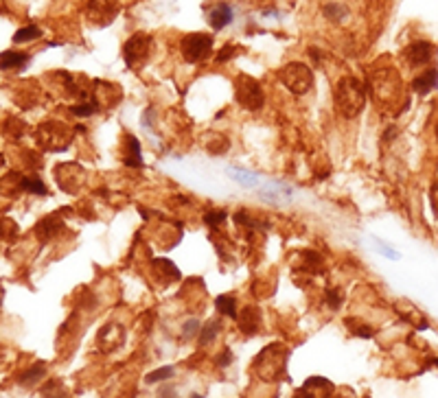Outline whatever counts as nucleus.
<instances>
[{
  "label": "nucleus",
  "mask_w": 438,
  "mask_h": 398,
  "mask_svg": "<svg viewBox=\"0 0 438 398\" xmlns=\"http://www.w3.org/2000/svg\"><path fill=\"white\" fill-rule=\"evenodd\" d=\"M324 302L331 311H338L342 302H344V294H342V289L334 287V289H327V294H324Z\"/></svg>",
  "instance_id": "27"
},
{
  "label": "nucleus",
  "mask_w": 438,
  "mask_h": 398,
  "mask_svg": "<svg viewBox=\"0 0 438 398\" xmlns=\"http://www.w3.org/2000/svg\"><path fill=\"white\" fill-rule=\"evenodd\" d=\"M233 22V7L228 3H219L208 11V24L215 31H221Z\"/></svg>",
  "instance_id": "13"
},
{
  "label": "nucleus",
  "mask_w": 438,
  "mask_h": 398,
  "mask_svg": "<svg viewBox=\"0 0 438 398\" xmlns=\"http://www.w3.org/2000/svg\"><path fill=\"white\" fill-rule=\"evenodd\" d=\"M346 7H342V5H327L324 7V15L329 20H334V22H340V20H344L346 18Z\"/></svg>",
  "instance_id": "28"
},
{
  "label": "nucleus",
  "mask_w": 438,
  "mask_h": 398,
  "mask_svg": "<svg viewBox=\"0 0 438 398\" xmlns=\"http://www.w3.org/2000/svg\"><path fill=\"white\" fill-rule=\"evenodd\" d=\"M281 81L287 90L294 92L296 97H300V95H307L311 90L313 72L307 64H303V61H292V64H287L281 70Z\"/></svg>",
  "instance_id": "3"
},
{
  "label": "nucleus",
  "mask_w": 438,
  "mask_h": 398,
  "mask_svg": "<svg viewBox=\"0 0 438 398\" xmlns=\"http://www.w3.org/2000/svg\"><path fill=\"white\" fill-rule=\"evenodd\" d=\"M226 217H228V212H224V210H210V212H206L204 221H206L210 228H217V225H221V223L226 221Z\"/></svg>",
  "instance_id": "31"
},
{
  "label": "nucleus",
  "mask_w": 438,
  "mask_h": 398,
  "mask_svg": "<svg viewBox=\"0 0 438 398\" xmlns=\"http://www.w3.org/2000/svg\"><path fill=\"white\" fill-rule=\"evenodd\" d=\"M366 398H370V396H366Z\"/></svg>",
  "instance_id": "38"
},
{
  "label": "nucleus",
  "mask_w": 438,
  "mask_h": 398,
  "mask_svg": "<svg viewBox=\"0 0 438 398\" xmlns=\"http://www.w3.org/2000/svg\"><path fill=\"white\" fill-rule=\"evenodd\" d=\"M125 164L127 166H132V168H139V166H143V153H141V143H139V138L136 136H132V134H127L125 136Z\"/></svg>",
  "instance_id": "15"
},
{
  "label": "nucleus",
  "mask_w": 438,
  "mask_h": 398,
  "mask_svg": "<svg viewBox=\"0 0 438 398\" xmlns=\"http://www.w3.org/2000/svg\"><path fill=\"white\" fill-rule=\"evenodd\" d=\"M149 53H152V38L147 33H134L123 46V57H125V64L130 68H136L139 64H143V61L149 57Z\"/></svg>",
  "instance_id": "7"
},
{
  "label": "nucleus",
  "mask_w": 438,
  "mask_h": 398,
  "mask_svg": "<svg viewBox=\"0 0 438 398\" xmlns=\"http://www.w3.org/2000/svg\"><path fill=\"white\" fill-rule=\"evenodd\" d=\"M44 376H47V367H44V363H38L29 367V370H24L22 374H18V383L24 388H33Z\"/></svg>",
  "instance_id": "16"
},
{
  "label": "nucleus",
  "mask_w": 438,
  "mask_h": 398,
  "mask_svg": "<svg viewBox=\"0 0 438 398\" xmlns=\"http://www.w3.org/2000/svg\"><path fill=\"white\" fill-rule=\"evenodd\" d=\"M230 175L237 184H241V186H246V189H254L256 184H259V175L246 171V168H233Z\"/></svg>",
  "instance_id": "21"
},
{
  "label": "nucleus",
  "mask_w": 438,
  "mask_h": 398,
  "mask_svg": "<svg viewBox=\"0 0 438 398\" xmlns=\"http://www.w3.org/2000/svg\"><path fill=\"white\" fill-rule=\"evenodd\" d=\"M70 112L75 116H93L95 112H99V105H97L95 99H90V101H81L79 105H72Z\"/></svg>",
  "instance_id": "26"
},
{
  "label": "nucleus",
  "mask_w": 438,
  "mask_h": 398,
  "mask_svg": "<svg viewBox=\"0 0 438 398\" xmlns=\"http://www.w3.org/2000/svg\"><path fill=\"white\" fill-rule=\"evenodd\" d=\"M40 35H42V31H40L36 24H31V26H22V29L16 31V35H13V42H16V44L33 42V40H38Z\"/></svg>",
  "instance_id": "23"
},
{
  "label": "nucleus",
  "mask_w": 438,
  "mask_h": 398,
  "mask_svg": "<svg viewBox=\"0 0 438 398\" xmlns=\"http://www.w3.org/2000/svg\"><path fill=\"white\" fill-rule=\"evenodd\" d=\"M375 245H377V248H380V250H382V254H384V256H388V258H392V260H399V254H397L395 250H392V248H390V245L382 243V241H380V239H377V237H375Z\"/></svg>",
  "instance_id": "33"
},
{
  "label": "nucleus",
  "mask_w": 438,
  "mask_h": 398,
  "mask_svg": "<svg viewBox=\"0 0 438 398\" xmlns=\"http://www.w3.org/2000/svg\"><path fill=\"white\" fill-rule=\"evenodd\" d=\"M215 309H217L224 317H230V319H237V317H239L235 296H226V294L219 296V298L215 300Z\"/></svg>",
  "instance_id": "19"
},
{
  "label": "nucleus",
  "mask_w": 438,
  "mask_h": 398,
  "mask_svg": "<svg viewBox=\"0 0 438 398\" xmlns=\"http://www.w3.org/2000/svg\"><path fill=\"white\" fill-rule=\"evenodd\" d=\"M403 57L410 66H425L434 57V46L425 40H416L410 46H405Z\"/></svg>",
  "instance_id": "10"
},
{
  "label": "nucleus",
  "mask_w": 438,
  "mask_h": 398,
  "mask_svg": "<svg viewBox=\"0 0 438 398\" xmlns=\"http://www.w3.org/2000/svg\"><path fill=\"white\" fill-rule=\"evenodd\" d=\"M219 331H221V321L219 319L206 321V326H202V331H200V346H206L210 342H215V337H217Z\"/></svg>",
  "instance_id": "20"
},
{
  "label": "nucleus",
  "mask_w": 438,
  "mask_h": 398,
  "mask_svg": "<svg viewBox=\"0 0 438 398\" xmlns=\"http://www.w3.org/2000/svg\"><path fill=\"white\" fill-rule=\"evenodd\" d=\"M235 95L241 107H246L250 112L261 110L265 97H263V88L261 83L254 79L250 74H239L237 81H235Z\"/></svg>",
  "instance_id": "4"
},
{
  "label": "nucleus",
  "mask_w": 438,
  "mask_h": 398,
  "mask_svg": "<svg viewBox=\"0 0 438 398\" xmlns=\"http://www.w3.org/2000/svg\"><path fill=\"white\" fill-rule=\"evenodd\" d=\"M158 398H180L178 392L173 388H160L158 390Z\"/></svg>",
  "instance_id": "35"
},
{
  "label": "nucleus",
  "mask_w": 438,
  "mask_h": 398,
  "mask_svg": "<svg viewBox=\"0 0 438 398\" xmlns=\"http://www.w3.org/2000/svg\"><path fill=\"white\" fill-rule=\"evenodd\" d=\"M44 398H68V392L64 390L62 381H49L47 385L42 388Z\"/></svg>",
  "instance_id": "25"
},
{
  "label": "nucleus",
  "mask_w": 438,
  "mask_h": 398,
  "mask_svg": "<svg viewBox=\"0 0 438 398\" xmlns=\"http://www.w3.org/2000/svg\"><path fill=\"white\" fill-rule=\"evenodd\" d=\"M191 398H204V396H202V394H193Z\"/></svg>",
  "instance_id": "37"
},
{
  "label": "nucleus",
  "mask_w": 438,
  "mask_h": 398,
  "mask_svg": "<svg viewBox=\"0 0 438 398\" xmlns=\"http://www.w3.org/2000/svg\"><path fill=\"white\" fill-rule=\"evenodd\" d=\"M57 230H62V221H59L57 214H51V217L42 219V221L38 223L36 232H38V237H40L42 241H47V239H51V237L57 232Z\"/></svg>",
  "instance_id": "17"
},
{
  "label": "nucleus",
  "mask_w": 438,
  "mask_h": 398,
  "mask_svg": "<svg viewBox=\"0 0 438 398\" xmlns=\"http://www.w3.org/2000/svg\"><path fill=\"white\" fill-rule=\"evenodd\" d=\"M334 101L338 105V110L346 118H353L361 110H364V105H366V90H364V86H361L355 79V77H342V79L336 83Z\"/></svg>",
  "instance_id": "1"
},
{
  "label": "nucleus",
  "mask_w": 438,
  "mask_h": 398,
  "mask_svg": "<svg viewBox=\"0 0 438 398\" xmlns=\"http://www.w3.org/2000/svg\"><path fill=\"white\" fill-rule=\"evenodd\" d=\"M116 13H118L116 0H88L86 5V18L95 26H108Z\"/></svg>",
  "instance_id": "8"
},
{
  "label": "nucleus",
  "mask_w": 438,
  "mask_h": 398,
  "mask_svg": "<svg viewBox=\"0 0 438 398\" xmlns=\"http://www.w3.org/2000/svg\"><path fill=\"white\" fill-rule=\"evenodd\" d=\"M237 321H239L241 333H246V335L259 333V328H261V311H259V306H246L244 313L237 317Z\"/></svg>",
  "instance_id": "12"
},
{
  "label": "nucleus",
  "mask_w": 438,
  "mask_h": 398,
  "mask_svg": "<svg viewBox=\"0 0 438 398\" xmlns=\"http://www.w3.org/2000/svg\"><path fill=\"white\" fill-rule=\"evenodd\" d=\"M233 361H235V359H233V350H228V348H226V350L221 352V355L215 359V365H217V367H228Z\"/></svg>",
  "instance_id": "32"
},
{
  "label": "nucleus",
  "mask_w": 438,
  "mask_h": 398,
  "mask_svg": "<svg viewBox=\"0 0 438 398\" xmlns=\"http://www.w3.org/2000/svg\"><path fill=\"white\" fill-rule=\"evenodd\" d=\"M349 321V328L357 335V337H364V340H370V337L375 335V331L368 326V324H357V319H346Z\"/></svg>",
  "instance_id": "29"
},
{
  "label": "nucleus",
  "mask_w": 438,
  "mask_h": 398,
  "mask_svg": "<svg viewBox=\"0 0 438 398\" xmlns=\"http://www.w3.org/2000/svg\"><path fill=\"white\" fill-rule=\"evenodd\" d=\"M173 374H175V367L173 365H164V367H158V370H154V372H149L145 376V383L154 385V383H160V381H169Z\"/></svg>",
  "instance_id": "24"
},
{
  "label": "nucleus",
  "mask_w": 438,
  "mask_h": 398,
  "mask_svg": "<svg viewBox=\"0 0 438 398\" xmlns=\"http://www.w3.org/2000/svg\"><path fill=\"white\" fill-rule=\"evenodd\" d=\"M200 331H202V324L198 319H187L185 326H182V340H193Z\"/></svg>",
  "instance_id": "30"
},
{
  "label": "nucleus",
  "mask_w": 438,
  "mask_h": 398,
  "mask_svg": "<svg viewBox=\"0 0 438 398\" xmlns=\"http://www.w3.org/2000/svg\"><path fill=\"white\" fill-rule=\"evenodd\" d=\"M432 206H434V210L438 212V182L432 186Z\"/></svg>",
  "instance_id": "36"
},
{
  "label": "nucleus",
  "mask_w": 438,
  "mask_h": 398,
  "mask_svg": "<svg viewBox=\"0 0 438 398\" xmlns=\"http://www.w3.org/2000/svg\"><path fill=\"white\" fill-rule=\"evenodd\" d=\"M412 88H414L416 95H421V97L430 95L432 90L438 88V70L436 68H430L425 72H421L416 79L412 81Z\"/></svg>",
  "instance_id": "14"
},
{
  "label": "nucleus",
  "mask_w": 438,
  "mask_h": 398,
  "mask_svg": "<svg viewBox=\"0 0 438 398\" xmlns=\"http://www.w3.org/2000/svg\"><path fill=\"white\" fill-rule=\"evenodd\" d=\"M233 53H235V49H233V46H230V49H228V46H224V49H221V53L217 55V61H219V64H221V61H228V59L233 57Z\"/></svg>",
  "instance_id": "34"
},
{
  "label": "nucleus",
  "mask_w": 438,
  "mask_h": 398,
  "mask_svg": "<svg viewBox=\"0 0 438 398\" xmlns=\"http://www.w3.org/2000/svg\"><path fill=\"white\" fill-rule=\"evenodd\" d=\"M97 342H99V348L103 352H114L118 346H123V342H125V328L120 324H116V321H110V324H105L99 331Z\"/></svg>",
  "instance_id": "9"
},
{
  "label": "nucleus",
  "mask_w": 438,
  "mask_h": 398,
  "mask_svg": "<svg viewBox=\"0 0 438 398\" xmlns=\"http://www.w3.org/2000/svg\"><path fill=\"white\" fill-rule=\"evenodd\" d=\"M70 138H72L70 127L62 125V122H44L38 129V141L49 151H64L66 145L70 143Z\"/></svg>",
  "instance_id": "6"
},
{
  "label": "nucleus",
  "mask_w": 438,
  "mask_h": 398,
  "mask_svg": "<svg viewBox=\"0 0 438 398\" xmlns=\"http://www.w3.org/2000/svg\"><path fill=\"white\" fill-rule=\"evenodd\" d=\"M180 51L189 64H200V61L208 59L210 51H213V38L208 33H189L182 38Z\"/></svg>",
  "instance_id": "5"
},
{
  "label": "nucleus",
  "mask_w": 438,
  "mask_h": 398,
  "mask_svg": "<svg viewBox=\"0 0 438 398\" xmlns=\"http://www.w3.org/2000/svg\"><path fill=\"white\" fill-rule=\"evenodd\" d=\"M26 61H29V55L26 53L7 51V53H3V57H0V68H3V70L22 68V66H26Z\"/></svg>",
  "instance_id": "18"
},
{
  "label": "nucleus",
  "mask_w": 438,
  "mask_h": 398,
  "mask_svg": "<svg viewBox=\"0 0 438 398\" xmlns=\"http://www.w3.org/2000/svg\"><path fill=\"white\" fill-rule=\"evenodd\" d=\"M334 383L324 376H311L305 381V385L300 388L298 398H329L334 394Z\"/></svg>",
  "instance_id": "11"
},
{
  "label": "nucleus",
  "mask_w": 438,
  "mask_h": 398,
  "mask_svg": "<svg viewBox=\"0 0 438 398\" xmlns=\"http://www.w3.org/2000/svg\"><path fill=\"white\" fill-rule=\"evenodd\" d=\"M287 348L281 344H269L263 348L254 359V372L259 374L263 381H279L285 374V365H287Z\"/></svg>",
  "instance_id": "2"
},
{
  "label": "nucleus",
  "mask_w": 438,
  "mask_h": 398,
  "mask_svg": "<svg viewBox=\"0 0 438 398\" xmlns=\"http://www.w3.org/2000/svg\"><path fill=\"white\" fill-rule=\"evenodd\" d=\"M436 134H438V132H436Z\"/></svg>",
  "instance_id": "39"
},
{
  "label": "nucleus",
  "mask_w": 438,
  "mask_h": 398,
  "mask_svg": "<svg viewBox=\"0 0 438 398\" xmlns=\"http://www.w3.org/2000/svg\"><path fill=\"white\" fill-rule=\"evenodd\" d=\"M20 189L26 191V193H33V195H47L49 189H47V184H44L40 177H22L20 180Z\"/></svg>",
  "instance_id": "22"
}]
</instances>
